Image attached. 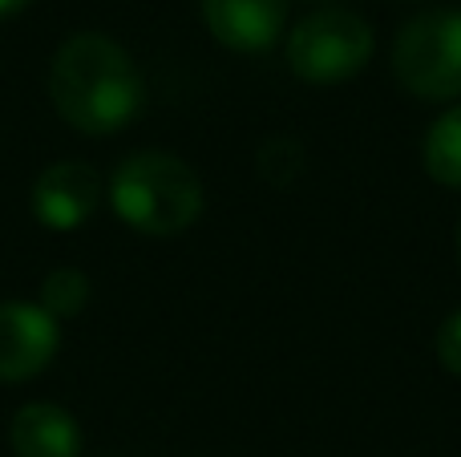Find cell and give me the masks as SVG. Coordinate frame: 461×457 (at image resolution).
Segmentation results:
<instances>
[{"instance_id": "obj_1", "label": "cell", "mask_w": 461, "mask_h": 457, "mask_svg": "<svg viewBox=\"0 0 461 457\" xmlns=\"http://www.w3.org/2000/svg\"><path fill=\"white\" fill-rule=\"evenodd\" d=\"M49 102L77 134L110 138L146 105V81L134 57L105 32H73L49 65Z\"/></svg>"}, {"instance_id": "obj_2", "label": "cell", "mask_w": 461, "mask_h": 457, "mask_svg": "<svg viewBox=\"0 0 461 457\" xmlns=\"http://www.w3.org/2000/svg\"><path fill=\"white\" fill-rule=\"evenodd\" d=\"M110 207L130 231L170 239L199 223L207 194L191 162L170 150H134L110 178Z\"/></svg>"}, {"instance_id": "obj_3", "label": "cell", "mask_w": 461, "mask_h": 457, "mask_svg": "<svg viewBox=\"0 0 461 457\" xmlns=\"http://www.w3.org/2000/svg\"><path fill=\"white\" fill-rule=\"evenodd\" d=\"M393 77L421 102L461 97V8H429L393 40Z\"/></svg>"}, {"instance_id": "obj_4", "label": "cell", "mask_w": 461, "mask_h": 457, "mask_svg": "<svg viewBox=\"0 0 461 457\" xmlns=\"http://www.w3.org/2000/svg\"><path fill=\"white\" fill-rule=\"evenodd\" d=\"M373 29L348 8H316L287 32V69L312 85H336L357 77L373 57Z\"/></svg>"}, {"instance_id": "obj_5", "label": "cell", "mask_w": 461, "mask_h": 457, "mask_svg": "<svg viewBox=\"0 0 461 457\" xmlns=\"http://www.w3.org/2000/svg\"><path fill=\"white\" fill-rule=\"evenodd\" d=\"M61 348V324L37 304H0V385L32 381L53 364Z\"/></svg>"}, {"instance_id": "obj_6", "label": "cell", "mask_w": 461, "mask_h": 457, "mask_svg": "<svg viewBox=\"0 0 461 457\" xmlns=\"http://www.w3.org/2000/svg\"><path fill=\"white\" fill-rule=\"evenodd\" d=\"M97 202H102V178L81 158H61L45 166L29 194L32 219L45 231H77L94 219Z\"/></svg>"}, {"instance_id": "obj_7", "label": "cell", "mask_w": 461, "mask_h": 457, "mask_svg": "<svg viewBox=\"0 0 461 457\" xmlns=\"http://www.w3.org/2000/svg\"><path fill=\"white\" fill-rule=\"evenodd\" d=\"M287 4L292 0H203V21L235 53H267L284 37Z\"/></svg>"}, {"instance_id": "obj_8", "label": "cell", "mask_w": 461, "mask_h": 457, "mask_svg": "<svg viewBox=\"0 0 461 457\" xmlns=\"http://www.w3.org/2000/svg\"><path fill=\"white\" fill-rule=\"evenodd\" d=\"M8 445L16 457H81V426L53 401H29L13 413Z\"/></svg>"}, {"instance_id": "obj_9", "label": "cell", "mask_w": 461, "mask_h": 457, "mask_svg": "<svg viewBox=\"0 0 461 457\" xmlns=\"http://www.w3.org/2000/svg\"><path fill=\"white\" fill-rule=\"evenodd\" d=\"M421 166L438 186L461 191V102L429 121L421 142Z\"/></svg>"}, {"instance_id": "obj_10", "label": "cell", "mask_w": 461, "mask_h": 457, "mask_svg": "<svg viewBox=\"0 0 461 457\" xmlns=\"http://www.w3.org/2000/svg\"><path fill=\"white\" fill-rule=\"evenodd\" d=\"M41 296H37V308H45L57 324L61 320H73L89 308V296H94V283L81 267H53V272L41 280Z\"/></svg>"}, {"instance_id": "obj_11", "label": "cell", "mask_w": 461, "mask_h": 457, "mask_svg": "<svg viewBox=\"0 0 461 457\" xmlns=\"http://www.w3.org/2000/svg\"><path fill=\"white\" fill-rule=\"evenodd\" d=\"M433 356L441 361L446 372L461 377V308H454V312L438 324V332H433Z\"/></svg>"}, {"instance_id": "obj_12", "label": "cell", "mask_w": 461, "mask_h": 457, "mask_svg": "<svg viewBox=\"0 0 461 457\" xmlns=\"http://www.w3.org/2000/svg\"><path fill=\"white\" fill-rule=\"evenodd\" d=\"M32 0H0V21H5V16H16V13H24V8H29Z\"/></svg>"}, {"instance_id": "obj_13", "label": "cell", "mask_w": 461, "mask_h": 457, "mask_svg": "<svg viewBox=\"0 0 461 457\" xmlns=\"http://www.w3.org/2000/svg\"><path fill=\"white\" fill-rule=\"evenodd\" d=\"M457 267H461V219H457Z\"/></svg>"}]
</instances>
